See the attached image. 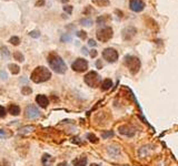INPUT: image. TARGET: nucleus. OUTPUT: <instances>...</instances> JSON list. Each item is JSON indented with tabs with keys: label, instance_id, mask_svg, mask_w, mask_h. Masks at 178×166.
Returning a JSON list of instances; mask_svg holds the SVG:
<instances>
[{
	"label": "nucleus",
	"instance_id": "1",
	"mask_svg": "<svg viewBox=\"0 0 178 166\" xmlns=\"http://www.w3.org/2000/svg\"><path fill=\"white\" fill-rule=\"evenodd\" d=\"M47 61H48V63H49V66H50V68L52 69L56 73H59V74L66 73L67 71L66 63H65V61L62 60V58L59 57L57 53L51 52L50 54L48 55Z\"/></svg>",
	"mask_w": 178,
	"mask_h": 166
},
{
	"label": "nucleus",
	"instance_id": "2",
	"mask_svg": "<svg viewBox=\"0 0 178 166\" xmlns=\"http://www.w3.org/2000/svg\"><path fill=\"white\" fill-rule=\"evenodd\" d=\"M51 78V72L45 66H37V68L31 72L30 79L35 83H43L48 81Z\"/></svg>",
	"mask_w": 178,
	"mask_h": 166
},
{
	"label": "nucleus",
	"instance_id": "3",
	"mask_svg": "<svg viewBox=\"0 0 178 166\" xmlns=\"http://www.w3.org/2000/svg\"><path fill=\"white\" fill-rule=\"evenodd\" d=\"M125 64L128 68V70L130 71V73L133 74L137 73L141 66L140 60H139L137 57H135V55H130V54H127L125 57Z\"/></svg>",
	"mask_w": 178,
	"mask_h": 166
},
{
	"label": "nucleus",
	"instance_id": "4",
	"mask_svg": "<svg viewBox=\"0 0 178 166\" xmlns=\"http://www.w3.org/2000/svg\"><path fill=\"white\" fill-rule=\"evenodd\" d=\"M85 83L90 87H98L101 84V78L96 71L88 72L85 75Z\"/></svg>",
	"mask_w": 178,
	"mask_h": 166
},
{
	"label": "nucleus",
	"instance_id": "5",
	"mask_svg": "<svg viewBox=\"0 0 178 166\" xmlns=\"http://www.w3.org/2000/svg\"><path fill=\"white\" fill-rule=\"evenodd\" d=\"M112 34H114L112 28L105 26L97 31L96 36H97V39H98L99 41H101V42H107V41H109V40L112 38Z\"/></svg>",
	"mask_w": 178,
	"mask_h": 166
},
{
	"label": "nucleus",
	"instance_id": "6",
	"mask_svg": "<svg viewBox=\"0 0 178 166\" xmlns=\"http://www.w3.org/2000/svg\"><path fill=\"white\" fill-rule=\"evenodd\" d=\"M103 58L109 63H112V62H116L118 60V52L114 48H106L103 51Z\"/></svg>",
	"mask_w": 178,
	"mask_h": 166
},
{
	"label": "nucleus",
	"instance_id": "7",
	"mask_svg": "<svg viewBox=\"0 0 178 166\" xmlns=\"http://www.w3.org/2000/svg\"><path fill=\"white\" fill-rule=\"evenodd\" d=\"M71 69L76 72H85L88 69V61L83 58H78L72 62Z\"/></svg>",
	"mask_w": 178,
	"mask_h": 166
},
{
	"label": "nucleus",
	"instance_id": "8",
	"mask_svg": "<svg viewBox=\"0 0 178 166\" xmlns=\"http://www.w3.org/2000/svg\"><path fill=\"white\" fill-rule=\"evenodd\" d=\"M25 115H26L27 119L29 120H35L38 119L40 116V111L38 110L37 106L35 105H28L25 110Z\"/></svg>",
	"mask_w": 178,
	"mask_h": 166
},
{
	"label": "nucleus",
	"instance_id": "9",
	"mask_svg": "<svg viewBox=\"0 0 178 166\" xmlns=\"http://www.w3.org/2000/svg\"><path fill=\"white\" fill-rule=\"evenodd\" d=\"M129 8L134 12H141L145 8V3L143 0H130L129 1Z\"/></svg>",
	"mask_w": 178,
	"mask_h": 166
},
{
	"label": "nucleus",
	"instance_id": "10",
	"mask_svg": "<svg viewBox=\"0 0 178 166\" xmlns=\"http://www.w3.org/2000/svg\"><path fill=\"white\" fill-rule=\"evenodd\" d=\"M119 133L127 137H133L135 135L136 131L130 125H121V126H119Z\"/></svg>",
	"mask_w": 178,
	"mask_h": 166
},
{
	"label": "nucleus",
	"instance_id": "11",
	"mask_svg": "<svg viewBox=\"0 0 178 166\" xmlns=\"http://www.w3.org/2000/svg\"><path fill=\"white\" fill-rule=\"evenodd\" d=\"M36 102H37V104L40 108H43V109H47V106L49 105V100H48L47 96L43 94L37 95V96H36Z\"/></svg>",
	"mask_w": 178,
	"mask_h": 166
},
{
	"label": "nucleus",
	"instance_id": "12",
	"mask_svg": "<svg viewBox=\"0 0 178 166\" xmlns=\"http://www.w3.org/2000/svg\"><path fill=\"white\" fill-rule=\"evenodd\" d=\"M136 33H137V30H136L134 27H127V28L122 31V38L125 40H130Z\"/></svg>",
	"mask_w": 178,
	"mask_h": 166
},
{
	"label": "nucleus",
	"instance_id": "13",
	"mask_svg": "<svg viewBox=\"0 0 178 166\" xmlns=\"http://www.w3.org/2000/svg\"><path fill=\"white\" fill-rule=\"evenodd\" d=\"M87 163L88 160L86 156H79V157L75 158L74 161H72L74 166H87Z\"/></svg>",
	"mask_w": 178,
	"mask_h": 166
},
{
	"label": "nucleus",
	"instance_id": "14",
	"mask_svg": "<svg viewBox=\"0 0 178 166\" xmlns=\"http://www.w3.org/2000/svg\"><path fill=\"white\" fill-rule=\"evenodd\" d=\"M53 163V157L49 154H43L41 157V164L43 166H51Z\"/></svg>",
	"mask_w": 178,
	"mask_h": 166
},
{
	"label": "nucleus",
	"instance_id": "15",
	"mask_svg": "<svg viewBox=\"0 0 178 166\" xmlns=\"http://www.w3.org/2000/svg\"><path fill=\"white\" fill-rule=\"evenodd\" d=\"M8 111H9V113L11 114V115L13 116H17L20 114V106L17 105V104H10L8 108Z\"/></svg>",
	"mask_w": 178,
	"mask_h": 166
},
{
	"label": "nucleus",
	"instance_id": "16",
	"mask_svg": "<svg viewBox=\"0 0 178 166\" xmlns=\"http://www.w3.org/2000/svg\"><path fill=\"white\" fill-rule=\"evenodd\" d=\"M100 85H101V90H103V91H108L109 89H112V87L114 85V83H112V81L110 79H106L101 82Z\"/></svg>",
	"mask_w": 178,
	"mask_h": 166
},
{
	"label": "nucleus",
	"instance_id": "17",
	"mask_svg": "<svg viewBox=\"0 0 178 166\" xmlns=\"http://www.w3.org/2000/svg\"><path fill=\"white\" fill-rule=\"evenodd\" d=\"M36 130V126L34 125H29V126H24L21 129L19 130V134H28V133L32 132V131H35Z\"/></svg>",
	"mask_w": 178,
	"mask_h": 166
},
{
	"label": "nucleus",
	"instance_id": "18",
	"mask_svg": "<svg viewBox=\"0 0 178 166\" xmlns=\"http://www.w3.org/2000/svg\"><path fill=\"white\" fill-rule=\"evenodd\" d=\"M9 68V71L11 72V74H18L20 72V66H17V64H13V63H10L8 66Z\"/></svg>",
	"mask_w": 178,
	"mask_h": 166
},
{
	"label": "nucleus",
	"instance_id": "19",
	"mask_svg": "<svg viewBox=\"0 0 178 166\" xmlns=\"http://www.w3.org/2000/svg\"><path fill=\"white\" fill-rule=\"evenodd\" d=\"M13 59L15 60H17L18 62H24L25 61V57L22 53H20L19 51H15L13 52Z\"/></svg>",
	"mask_w": 178,
	"mask_h": 166
},
{
	"label": "nucleus",
	"instance_id": "20",
	"mask_svg": "<svg viewBox=\"0 0 178 166\" xmlns=\"http://www.w3.org/2000/svg\"><path fill=\"white\" fill-rule=\"evenodd\" d=\"M80 23L84 27H90L93 26V20H91L90 18H84L80 20Z\"/></svg>",
	"mask_w": 178,
	"mask_h": 166
},
{
	"label": "nucleus",
	"instance_id": "21",
	"mask_svg": "<svg viewBox=\"0 0 178 166\" xmlns=\"http://www.w3.org/2000/svg\"><path fill=\"white\" fill-rule=\"evenodd\" d=\"M108 153L112 156H117L118 154L120 153V150L118 147H112V146H110V147L108 148Z\"/></svg>",
	"mask_w": 178,
	"mask_h": 166
},
{
	"label": "nucleus",
	"instance_id": "22",
	"mask_svg": "<svg viewBox=\"0 0 178 166\" xmlns=\"http://www.w3.org/2000/svg\"><path fill=\"white\" fill-rule=\"evenodd\" d=\"M94 3L99 7H104V6H108L109 5V0H93Z\"/></svg>",
	"mask_w": 178,
	"mask_h": 166
},
{
	"label": "nucleus",
	"instance_id": "23",
	"mask_svg": "<svg viewBox=\"0 0 178 166\" xmlns=\"http://www.w3.org/2000/svg\"><path fill=\"white\" fill-rule=\"evenodd\" d=\"M109 19H110V18H109L107 15H106V16H100L98 19H97V23H98V24H105L107 21H108Z\"/></svg>",
	"mask_w": 178,
	"mask_h": 166
},
{
	"label": "nucleus",
	"instance_id": "24",
	"mask_svg": "<svg viewBox=\"0 0 178 166\" xmlns=\"http://www.w3.org/2000/svg\"><path fill=\"white\" fill-rule=\"evenodd\" d=\"M87 140L90 143H98V137L96 136V135L91 134V133H88L87 134Z\"/></svg>",
	"mask_w": 178,
	"mask_h": 166
},
{
	"label": "nucleus",
	"instance_id": "25",
	"mask_svg": "<svg viewBox=\"0 0 178 166\" xmlns=\"http://www.w3.org/2000/svg\"><path fill=\"white\" fill-rule=\"evenodd\" d=\"M21 93L24 95H29L32 93V89L30 87H27V85H25V87H21Z\"/></svg>",
	"mask_w": 178,
	"mask_h": 166
},
{
	"label": "nucleus",
	"instance_id": "26",
	"mask_svg": "<svg viewBox=\"0 0 178 166\" xmlns=\"http://www.w3.org/2000/svg\"><path fill=\"white\" fill-rule=\"evenodd\" d=\"M60 41L61 42H70V41H71V36H69V34H67V33L62 34L60 38Z\"/></svg>",
	"mask_w": 178,
	"mask_h": 166
},
{
	"label": "nucleus",
	"instance_id": "27",
	"mask_svg": "<svg viewBox=\"0 0 178 166\" xmlns=\"http://www.w3.org/2000/svg\"><path fill=\"white\" fill-rule=\"evenodd\" d=\"M114 136V131H105L104 133H101V137L103 138H108V137Z\"/></svg>",
	"mask_w": 178,
	"mask_h": 166
},
{
	"label": "nucleus",
	"instance_id": "28",
	"mask_svg": "<svg viewBox=\"0 0 178 166\" xmlns=\"http://www.w3.org/2000/svg\"><path fill=\"white\" fill-rule=\"evenodd\" d=\"M9 42L13 45H18L19 43H20V39H19L18 37H11L10 40H9Z\"/></svg>",
	"mask_w": 178,
	"mask_h": 166
},
{
	"label": "nucleus",
	"instance_id": "29",
	"mask_svg": "<svg viewBox=\"0 0 178 166\" xmlns=\"http://www.w3.org/2000/svg\"><path fill=\"white\" fill-rule=\"evenodd\" d=\"M29 36L36 39V38H39L40 37V32L38 31V30H32V31L29 32Z\"/></svg>",
	"mask_w": 178,
	"mask_h": 166
},
{
	"label": "nucleus",
	"instance_id": "30",
	"mask_svg": "<svg viewBox=\"0 0 178 166\" xmlns=\"http://www.w3.org/2000/svg\"><path fill=\"white\" fill-rule=\"evenodd\" d=\"M76 36H77L78 38H80V39H83V40H85L86 38H87V33H86L85 31H77Z\"/></svg>",
	"mask_w": 178,
	"mask_h": 166
},
{
	"label": "nucleus",
	"instance_id": "31",
	"mask_svg": "<svg viewBox=\"0 0 178 166\" xmlns=\"http://www.w3.org/2000/svg\"><path fill=\"white\" fill-rule=\"evenodd\" d=\"M72 9H74V7H72V6H64V11L68 13V15H71Z\"/></svg>",
	"mask_w": 178,
	"mask_h": 166
},
{
	"label": "nucleus",
	"instance_id": "32",
	"mask_svg": "<svg viewBox=\"0 0 178 166\" xmlns=\"http://www.w3.org/2000/svg\"><path fill=\"white\" fill-rule=\"evenodd\" d=\"M6 114H7V112H6V109L3 108V106L0 105V117H5Z\"/></svg>",
	"mask_w": 178,
	"mask_h": 166
},
{
	"label": "nucleus",
	"instance_id": "33",
	"mask_svg": "<svg viewBox=\"0 0 178 166\" xmlns=\"http://www.w3.org/2000/svg\"><path fill=\"white\" fill-rule=\"evenodd\" d=\"M9 135L6 133L5 130H0V138H7Z\"/></svg>",
	"mask_w": 178,
	"mask_h": 166
},
{
	"label": "nucleus",
	"instance_id": "34",
	"mask_svg": "<svg viewBox=\"0 0 178 166\" xmlns=\"http://www.w3.org/2000/svg\"><path fill=\"white\" fill-rule=\"evenodd\" d=\"M1 51H2V53L6 55V57H9V55H10V53H9L8 49H7V48H6V47H2V48H1Z\"/></svg>",
	"mask_w": 178,
	"mask_h": 166
},
{
	"label": "nucleus",
	"instance_id": "35",
	"mask_svg": "<svg viewBox=\"0 0 178 166\" xmlns=\"http://www.w3.org/2000/svg\"><path fill=\"white\" fill-rule=\"evenodd\" d=\"M97 54H98V52H97V50H95V49H93V50L89 52V55H90L91 58H96Z\"/></svg>",
	"mask_w": 178,
	"mask_h": 166
},
{
	"label": "nucleus",
	"instance_id": "36",
	"mask_svg": "<svg viewBox=\"0 0 178 166\" xmlns=\"http://www.w3.org/2000/svg\"><path fill=\"white\" fill-rule=\"evenodd\" d=\"M0 166H10L8 161H6V160H2V161L0 162Z\"/></svg>",
	"mask_w": 178,
	"mask_h": 166
},
{
	"label": "nucleus",
	"instance_id": "37",
	"mask_svg": "<svg viewBox=\"0 0 178 166\" xmlns=\"http://www.w3.org/2000/svg\"><path fill=\"white\" fill-rule=\"evenodd\" d=\"M88 45H90V47H96V45H97V42H96L95 40L90 39V40H89V41H88Z\"/></svg>",
	"mask_w": 178,
	"mask_h": 166
},
{
	"label": "nucleus",
	"instance_id": "38",
	"mask_svg": "<svg viewBox=\"0 0 178 166\" xmlns=\"http://www.w3.org/2000/svg\"><path fill=\"white\" fill-rule=\"evenodd\" d=\"M0 78H1V79H3V80H7V74H6L5 71L0 72Z\"/></svg>",
	"mask_w": 178,
	"mask_h": 166
},
{
	"label": "nucleus",
	"instance_id": "39",
	"mask_svg": "<svg viewBox=\"0 0 178 166\" xmlns=\"http://www.w3.org/2000/svg\"><path fill=\"white\" fill-rule=\"evenodd\" d=\"M96 66H97L98 69H100L101 66H103V63H101L100 60H97V62H96Z\"/></svg>",
	"mask_w": 178,
	"mask_h": 166
},
{
	"label": "nucleus",
	"instance_id": "40",
	"mask_svg": "<svg viewBox=\"0 0 178 166\" xmlns=\"http://www.w3.org/2000/svg\"><path fill=\"white\" fill-rule=\"evenodd\" d=\"M43 5H45V1H43V0H40V1L36 2V6H37V7H40V6H43Z\"/></svg>",
	"mask_w": 178,
	"mask_h": 166
},
{
	"label": "nucleus",
	"instance_id": "41",
	"mask_svg": "<svg viewBox=\"0 0 178 166\" xmlns=\"http://www.w3.org/2000/svg\"><path fill=\"white\" fill-rule=\"evenodd\" d=\"M83 52H84V54H88V50H87V48H85V47L83 48Z\"/></svg>",
	"mask_w": 178,
	"mask_h": 166
},
{
	"label": "nucleus",
	"instance_id": "42",
	"mask_svg": "<svg viewBox=\"0 0 178 166\" xmlns=\"http://www.w3.org/2000/svg\"><path fill=\"white\" fill-rule=\"evenodd\" d=\"M58 166H68V165H67V163H66V162H62V163L58 164Z\"/></svg>",
	"mask_w": 178,
	"mask_h": 166
},
{
	"label": "nucleus",
	"instance_id": "43",
	"mask_svg": "<svg viewBox=\"0 0 178 166\" xmlns=\"http://www.w3.org/2000/svg\"><path fill=\"white\" fill-rule=\"evenodd\" d=\"M59 1H60V2H62V3H66V2H68L69 0H59Z\"/></svg>",
	"mask_w": 178,
	"mask_h": 166
},
{
	"label": "nucleus",
	"instance_id": "44",
	"mask_svg": "<svg viewBox=\"0 0 178 166\" xmlns=\"http://www.w3.org/2000/svg\"><path fill=\"white\" fill-rule=\"evenodd\" d=\"M90 166H100V165H99V164H91Z\"/></svg>",
	"mask_w": 178,
	"mask_h": 166
}]
</instances>
